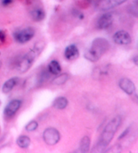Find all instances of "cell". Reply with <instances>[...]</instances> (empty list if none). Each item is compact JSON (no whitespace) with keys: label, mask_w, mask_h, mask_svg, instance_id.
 <instances>
[{"label":"cell","mask_w":138,"mask_h":153,"mask_svg":"<svg viewBox=\"0 0 138 153\" xmlns=\"http://www.w3.org/2000/svg\"><path fill=\"white\" fill-rule=\"evenodd\" d=\"M121 123V117L120 116L114 117L107 123L100 136L99 140L96 146V149H94L95 152H101L102 150L105 149V148L112 141Z\"/></svg>","instance_id":"6da1fadb"},{"label":"cell","mask_w":138,"mask_h":153,"mask_svg":"<svg viewBox=\"0 0 138 153\" xmlns=\"http://www.w3.org/2000/svg\"><path fill=\"white\" fill-rule=\"evenodd\" d=\"M110 44L105 38H96L92 41L91 45L84 53L85 59L91 62L99 61L105 53L108 51Z\"/></svg>","instance_id":"7a4b0ae2"},{"label":"cell","mask_w":138,"mask_h":153,"mask_svg":"<svg viewBox=\"0 0 138 153\" xmlns=\"http://www.w3.org/2000/svg\"><path fill=\"white\" fill-rule=\"evenodd\" d=\"M44 48V44L40 42L36 43L33 48L30 49L27 53L25 54L21 58L17 64L18 70L20 73H25L32 67L34 61L36 60L39 55L41 54Z\"/></svg>","instance_id":"3957f363"},{"label":"cell","mask_w":138,"mask_h":153,"mask_svg":"<svg viewBox=\"0 0 138 153\" xmlns=\"http://www.w3.org/2000/svg\"><path fill=\"white\" fill-rule=\"evenodd\" d=\"M35 35V30L32 27H26L14 33V38L18 43L24 44L30 41Z\"/></svg>","instance_id":"277c9868"},{"label":"cell","mask_w":138,"mask_h":153,"mask_svg":"<svg viewBox=\"0 0 138 153\" xmlns=\"http://www.w3.org/2000/svg\"><path fill=\"white\" fill-rule=\"evenodd\" d=\"M44 142L47 145L53 146L57 144L60 140V133L56 128H48L42 134Z\"/></svg>","instance_id":"5b68a950"},{"label":"cell","mask_w":138,"mask_h":153,"mask_svg":"<svg viewBox=\"0 0 138 153\" xmlns=\"http://www.w3.org/2000/svg\"><path fill=\"white\" fill-rule=\"evenodd\" d=\"M127 0H96L95 7L99 11H107L124 4Z\"/></svg>","instance_id":"8992f818"},{"label":"cell","mask_w":138,"mask_h":153,"mask_svg":"<svg viewBox=\"0 0 138 153\" xmlns=\"http://www.w3.org/2000/svg\"><path fill=\"white\" fill-rule=\"evenodd\" d=\"M22 105V101L18 99H14L9 102L6 106L4 111V113L6 117L11 118L16 115Z\"/></svg>","instance_id":"52a82bcc"},{"label":"cell","mask_w":138,"mask_h":153,"mask_svg":"<svg viewBox=\"0 0 138 153\" xmlns=\"http://www.w3.org/2000/svg\"><path fill=\"white\" fill-rule=\"evenodd\" d=\"M113 41L119 45H127L131 43V37L129 33L121 30L116 32L113 35Z\"/></svg>","instance_id":"ba28073f"},{"label":"cell","mask_w":138,"mask_h":153,"mask_svg":"<svg viewBox=\"0 0 138 153\" xmlns=\"http://www.w3.org/2000/svg\"><path fill=\"white\" fill-rule=\"evenodd\" d=\"M113 22V16L111 13H105L100 16L96 22V27L99 30H107Z\"/></svg>","instance_id":"9c48e42d"},{"label":"cell","mask_w":138,"mask_h":153,"mask_svg":"<svg viewBox=\"0 0 138 153\" xmlns=\"http://www.w3.org/2000/svg\"><path fill=\"white\" fill-rule=\"evenodd\" d=\"M119 86L122 91L128 95H132L135 91V86L134 83L129 78H121L119 82Z\"/></svg>","instance_id":"30bf717a"},{"label":"cell","mask_w":138,"mask_h":153,"mask_svg":"<svg viewBox=\"0 0 138 153\" xmlns=\"http://www.w3.org/2000/svg\"><path fill=\"white\" fill-rule=\"evenodd\" d=\"M65 57L68 60H74L78 58L79 55V50L75 45H70L66 47L64 51Z\"/></svg>","instance_id":"8fae6325"},{"label":"cell","mask_w":138,"mask_h":153,"mask_svg":"<svg viewBox=\"0 0 138 153\" xmlns=\"http://www.w3.org/2000/svg\"><path fill=\"white\" fill-rule=\"evenodd\" d=\"M18 81H19V78L18 77H13L10 78L9 80L5 82V83L3 84V86H2V92L5 94L9 93L17 85Z\"/></svg>","instance_id":"7c38bea8"},{"label":"cell","mask_w":138,"mask_h":153,"mask_svg":"<svg viewBox=\"0 0 138 153\" xmlns=\"http://www.w3.org/2000/svg\"><path fill=\"white\" fill-rule=\"evenodd\" d=\"M30 16L35 22H41L45 18V12L42 8L37 7L30 12Z\"/></svg>","instance_id":"4fadbf2b"},{"label":"cell","mask_w":138,"mask_h":153,"mask_svg":"<svg viewBox=\"0 0 138 153\" xmlns=\"http://www.w3.org/2000/svg\"><path fill=\"white\" fill-rule=\"evenodd\" d=\"M68 105V100L65 97H59L54 100L53 107L57 109H64Z\"/></svg>","instance_id":"5bb4252c"},{"label":"cell","mask_w":138,"mask_h":153,"mask_svg":"<svg viewBox=\"0 0 138 153\" xmlns=\"http://www.w3.org/2000/svg\"><path fill=\"white\" fill-rule=\"evenodd\" d=\"M50 72L48 70H42L41 71L38 75L36 76V84L37 85H41V84H44L45 82H47L50 78Z\"/></svg>","instance_id":"9a60e30c"},{"label":"cell","mask_w":138,"mask_h":153,"mask_svg":"<svg viewBox=\"0 0 138 153\" xmlns=\"http://www.w3.org/2000/svg\"><path fill=\"white\" fill-rule=\"evenodd\" d=\"M48 71L51 74L58 75L62 71V67L57 60H53L48 65Z\"/></svg>","instance_id":"2e32d148"},{"label":"cell","mask_w":138,"mask_h":153,"mask_svg":"<svg viewBox=\"0 0 138 153\" xmlns=\"http://www.w3.org/2000/svg\"><path fill=\"white\" fill-rule=\"evenodd\" d=\"M30 139L28 136H25V135H22L20 136L18 138L17 140H16V143L18 144V146L20 147L21 149H27L28 147L30 145Z\"/></svg>","instance_id":"e0dca14e"},{"label":"cell","mask_w":138,"mask_h":153,"mask_svg":"<svg viewBox=\"0 0 138 153\" xmlns=\"http://www.w3.org/2000/svg\"><path fill=\"white\" fill-rule=\"evenodd\" d=\"M90 139L88 136H85L82 138L79 142V150L81 152H88L90 150Z\"/></svg>","instance_id":"ac0fdd59"},{"label":"cell","mask_w":138,"mask_h":153,"mask_svg":"<svg viewBox=\"0 0 138 153\" xmlns=\"http://www.w3.org/2000/svg\"><path fill=\"white\" fill-rule=\"evenodd\" d=\"M108 72V68L107 65L106 66H100L95 68L93 72V76H94V78L100 79L103 76L107 75Z\"/></svg>","instance_id":"d6986e66"},{"label":"cell","mask_w":138,"mask_h":153,"mask_svg":"<svg viewBox=\"0 0 138 153\" xmlns=\"http://www.w3.org/2000/svg\"><path fill=\"white\" fill-rule=\"evenodd\" d=\"M69 76L68 74L64 73L60 75H57L56 78H55L53 80V84L56 86H61L64 84L68 80Z\"/></svg>","instance_id":"ffe728a7"},{"label":"cell","mask_w":138,"mask_h":153,"mask_svg":"<svg viewBox=\"0 0 138 153\" xmlns=\"http://www.w3.org/2000/svg\"><path fill=\"white\" fill-rule=\"evenodd\" d=\"M128 11L133 16L138 18V0H134L132 1V3L129 6Z\"/></svg>","instance_id":"44dd1931"},{"label":"cell","mask_w":138,"mask_h":153,"mask_svg":"<svg viewBox=\"0 0 138 153\" xmlns=\"http://www.w3.org/2000/svg\"><path fill=\"white\" fill-rule=\"evenodd\" d=\"M77 6L81 9H86L91 4L92 0H74Z\"/></svg>","instance_id":"7402d4cb"},{"label":"cell","mask_w":138,"mask_h":153,"mask_svg":"<svg viewBox=\"0 0 138 153\" xmlns=\"http://www.w3.org/2000/svg\"><path fill=\"white\" fill-rule=\"evenodd\" d=\"M39 127V123L37 121L33 120L30 121V122L28 123V124L26 126L25 129L26 131H35L37 128Z\"/></svg>","instance_id":"603a6c76"},{"label":"cell","mask_w":138,"mask_h":153,"mask_svg":"<svg viewBox=\"0 0 138 153\" xmlns=\"http://www.w3.org/2000/svg\"><path fill=\"white\" fill-rule=\"evenodd\" d=\"M6 41V34L4 30H0V45H3Z\"/></svg>","instance_id":"cb8c5ba5"},{"label":"cell","mask_w":138,"mask_h":153,"mask_svg":"<svg viewBox=\"0 0 138 153\" xmlns=\"http://www.w3.org/2000/svg\"><path fill=\"white\" fill-rule=\"evenodd\" d=\"M129 131H130V127L127 128L126 130H125L123 132H122V134H121V135L119 136V140H121V139H123V138H125V137L129 134Z\"/></svg>","instance_id":"d4e9b609"},{"label":"cell","mask_w":138,"mask_h":153,"mask_svg":"<svg viewBox=\"0 0 138 153\" xmlns=\"http://www.w3.org/2000/svg\"><path fill=\"white\" fill-rule=\"evenodd\" d=\"M12 3V0H2L1 4L4 6H7Z\"/></svg>","instance_id":"484cf974"},{"label":"cell","mask_w":138,"mask_h":153,"mask_svg":"<svg viewBox=\"0 0 138 153\" xmlns=\"http://www.w3.org/2000/svg\"><path fill=\"white\" fill-rule=\"evenodd\" d=\"M133 62H134V63L135 65L138 66V55H136V56H135L134 58H133Z\"/></svg>","instance_id":"4316f807"},{"label":"cell","mask_w":138,"mask_h":153,"mask_svg":"<svg viewBox=\"0 0 138 153\" xmlns=\"http://www.w3.org/2000/svg\"><path fill=\"white\" fill-rule=\"evenodd\" d=\"M1 65H2V63H1V61H0V68H1Z\"/></svg>","instance_id":"83f0119b"},{"label":"cell","mask_w":138,"mask_h":153,"mask_svg":"<svg viewBox=\"0 0 138 153\" xmlns=\"http://www.w3.org/2000/svg\"><path fill=\"white\" fill-rule=\"evenodd\" d=\"M26 1H29V0H26Z\"/></svg>","instance_id":"f1b7e54d"}]
</instances>
